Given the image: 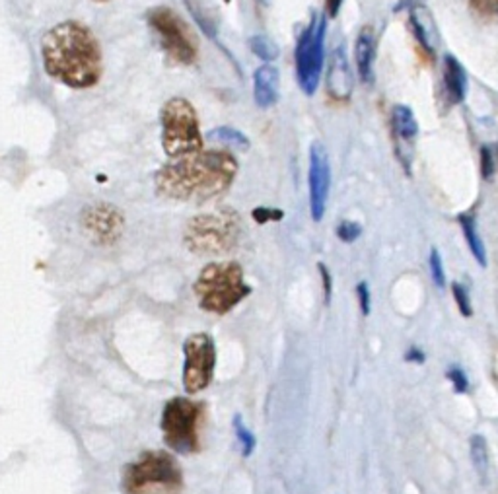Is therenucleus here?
<instances>
[{"label": "nucleus", "instance_id": "nucleus-1", "mask_svg": "<svg viewBox=\"0 0 498 494\" xmlns=\"http://www.w3.org/2000/svg\"><path fill=\"white\" fill-rule=\"evenodd\" d=\"M238 162L226 151H199L172 158L154 177L158 195L173 201L204 203L226 193L236 180Z\"/></svg>", "mask_w": 498, "mask_h": 494}, {"label": "nucleus", "instance_id": "nucleus-2", "mask_svg": "<svg viewBox=\"0 0 498 494\" xmlns=\"http://www.w3.org/2000/svg\"><path fill=\"white\" fill-rule=\"evenodd\" d=\"M45 73L65 86L92 88L102 78V49L96 35L80 22L57 24L42 39Z\"/></svg>", "mask_w": 498, "mask_h": 494}, {"label": "nucleus", "instance_id": "nucleus-3", "mask_svg": "<svg viewBox=\"0 0 498 494\" xmlns=\"http://www.w3.org/2000/svg\"><path fill=\"white\" fill-rule=\"evenodd\" d=\"M193 292L204 312L224 315L232 312L251 294V286L243 279L241 265L236 261H214L203 266Z\"/></svg>", "mask_w": 498, "mask_h": 494}, {"label": "nucleus", "instance_id": "nucleus-4", "mask_svg": "<svg viewBox=\"0 0 498 494\" xmlns=\"http://www.w3.org/2000/svg\"><path fill=\"white\" fill-rule=\"evenodd\" d=\"M121 489L125 494H181L183 473L172 453L150 450L123 467Z\"/></svg>", "mask_w": 498, "mask_h": 494}, {"label": "nucleus", "instance_id": "nucleus-5", "mask_svg": "<svg viewBox=\"0 0 498 494\" xmlns=\"http://www.w3.org/2000/svg\"><path fill=\"white\" fill-rule=\"evenodd\" d=\"M241 234V220L236 211L220 209L199 214L185 226V245L197 255H222L236 247Z\"/></svg>", "mask_w": 498, "mask_h": 494}, {"label": "nucleus", "instance_id": "nucleus-6", "mask_svg": "<svg viewBox=\"0 0 498 494\" xmlns=\"http://www.w3.org/2000/svg\"><path fill=\"white\" fill-rule=\"evenodd\" d=\"M204 405L188 398H172L162 411V436L165 446L181 456L199 452Z\"/></svg>", "mask_w": 498, "mask_h": 494}, {"label": "nucleus", "instance_id": "nucleus-7", "mask_svg": "<svg viewBox=\"0 0 498 494\" xmlns=\"http://www.w3.org/2000/svg\"><path fill=\"white\" fill-rule=\"evenodd\" d=\"M162 146L170 158H181L203 151L199 117L185 97H172L162 107Z\"/></svg>", "mask_w": 498, "mask_h": 494}, {"label": "nucleus", "instance_id": "nucleus-8", "mask_svg": "<svg viewBox=\"0 0 498 494\" xmlns=\"http://www.w3.org/2000/svg\"><path fill=\"white\" fill-rule=\"evenodd\" d=\"M326 34L327 19L326 14H314L306 26L304 32L298 37L296 45V76L302 92L306 96H314L321 71L326 63Z\"/></svg>", "mask_w": 498, "mask_h": 494}, {"label": "nucleus", "instance_id": "nucleus-9", "mask_svg": "<svg viewBox=\"0 0 498 494\" xmlns=\"http://www.w3.org/2000/svg\"><path fill=\"white\" fill-rule=\"evenodd\" d=\"M149 24L160 42L164 53L180 65H193L197 61V42L189 26L173 12L172 8H154L149 14Z\"/></svg>", "mask_w": 498, "mask_h": 494}, {"label": "nucleus", "instance_id": "nucleus-10", "mask_svg": "<svg viewBox=\"0 0 498 494\" xmlns=\"http://www.w3.org/2000/svg\"><path fill=\"white\" fill-rule=\"evenodd\" d=\"M214 367H217V347L209 333H193L183 343V388L189 395L207 390Z\"/></svg>", "mask_w": 498, "mask_h": 494}, {"label": "nucleus", "instance_id": "nucleus-11", "mask_svg": "<svg viewBox=\"0 0 498 494\" xmlns=\"http://www.w3.org/2000/svg\"><path fill=\"white\" fill-rule=\"evenodd\" d=\"M310 211L314 222H321L326 216L329 189H331V164L326 146L314 143L310 148Z\"/></svg>", "mask_w": 498, "mask_h": 494}, {"label": "nucleus", "instance_id": "nucleus-12", "mask_svg": "<svg viewBox=\"0 0 498 494\" xmlns=\"http://www.w3.org/2000/svg\"><path fill=\"white\" fill-rule=\"evenodd\" d=\"M82 228L88 235H90L92 242L107 245L121 238L125 228V219L121 211H117L115 206L97 203L84 209Z\"/></svg>", "mask_w": 498, "mask_h": 494}, {"label": "nucleus", "instance_id": "nucleus-13", "mask_svg": "<svg viewBox=\"0 0 498 494\" xmlns=\"http://www.w3.org/2000/svg\"><path fill=\"white\" fill-rule=\"evenodd\" d=\"M392 131L395 138L397 158L403 162V167L409 172L411 164V148L415 144V138L418 135L417 117L407 105H395L392 110Z\"/></svg>", "mask_w": 498, "mask_h": 494}, {"label": "nucleus", "instance_id": "nucleus-14", "mask_svg": "<svg viewBox=\"0 0 498 494\" xmlns=\"http://www.w3.org/2000/svg\"><path fill=\"white\" fill-rule=\"evenodd\" d=\"M327 92L333 100L345 102L353 94V74H350L345 47L339 45L329 57L327 68Z\"/></svg>", "mask_w": 498, "mask_h": 494}, {"label": "nucleus", "instance_id": "nucleus-15", "mask_svg": "<svg viewBox=\"0 0 498 494\" xmlns=\"http://www.w3.org/2000/svg\"><path fill=\"white\" fill-rule=\"evenodd\" d=\"M409 24H411L417 43L421 45L426 57L431 58V61H434L436 47H438V32H436L434 19L431 16V10L425 8L423 4H415L411 8V18H409Z\"/></svg>", "mask_w": 498, "mask_h": 494}, {"label": "nucleus", "instance_id": "nucleus-16", "mask_svg": "<svg viewBox=\"0 0 498 494\" xmlns=\"http://www.w3.org/2000/svg\"><path fill=\"white\" fill-rule=\"evenodd\" d=\"M280 94V74L279 68L272 65H261L256 74H253V97L261 110H269V107L279 102Z\"/></svg>", "mask_w": 498, "mask_h": 494}, {"label": "nucleus", "instance_id": "nucleus-17", "mask_svg": "<svg viewBox=\"0 0 498 494\" xmlns=\"http://www.w3.org/2000/svg\"><path fill=\"white\" fill-rule=\"evenodd\" d=\"M467 73L464 65L457 61L454 55L444 57V71H442V88H444V97L450 105L462 104L467 94Z\"/></svg>", "mask_w": 498, "mask_h": 494}, {"label": "nucleus", "instance_id": "nucleus-18", "mask_svg": "<svg viewBox=\"0 0 498 494\" xmlns=\"http://www.w3.org/2000/svg\"><path fill=\"white\" fill-rule=\"evenodd\" d=\"M374 61H376V32L372 26L360 29L355 43V63L360 81L370 84L374 81Z\"/></svg>", "mask_w": 498, "mask_h": 494}, {"label": "nucleus", "instance_id": "nucleus-19", "mask_svg": "<svg viewBox=\"0 0 498 494\" xmlns=\"http://www.w3.org/2000/svg\"><path fill=\"white\" fill-rule=\"evenodd\" d=\"M457 222L462 226V232H464V238L470 245V251L475 257V261L479 263L483 269L487 266V250H485V243L483 238L479 234V228H477V220L473 214H460L457 216Z\"/></svg>", "mask_w": 498, "mask_h": 494}, {"label": "nucleus", "instance_id": "nucleus-20", "mask_svg": "<svg viewBox=\"0 0 498 494\" xmlns=\"http://www.w3.org/2000/svg\"><path fill=\"white\" fill-rule=\"evenodd\" d=\"M470 456H471V463L479 475L481 481H487V475H489V446H487V440L481 434H473L470 440Z\"/></svg>", "mask_w": 498, "mask_h": 494}, {"label": "nucleus", "instance_id": "nucleus-21", "mask_svg": "<svg viewBox=\"0 0 498 494\" xmlns=\"http://www.w3.org/2000/svg\"><path fill=\"white\" fill-rule=\"evenodd\" d=\"M209 138L214 143H218V144L234 148V151H248V148H249V138L234 127L214 128V131L209 133Z\"/></svg>", "mask_w": 498, "mask_h": 494}, {"label": "nucleus", "instance_id": "nucleus-22", "mask_svg": "<svg viewBox=\"0 0 498 494\" xmlns=\"http://www.w3.org/2000/svg\"><path fill=\"white\" fill-rule=\"evenodd\" d=\"M232 427H234V432H236V438H238L240 446H241V456H243V458H251V453L256 452V448H257L256 434H253V432L246 427V422H243L241 414H236V417H234Z\"/></svg>", "mask_w": 498, "mask_h": 494}, {"label": "nucleus", "instance_id": "nucleus-23", "mask_svg": "<svg viewBox=\"0 0 498 494\" xmlns=\"http://www.w3.org/2000/svg\"><path fill=\"white\" fill-rule=\"evenodd\" d=\"M249 49H251V53L253 55H257L259 58H263L265 63H271V61H275V58L279 57V45L272 42V39L269 35H263V34H257V35H253L249 39Z\"/></svg>", "mask_w": 498, "mask_h": 494}, {"label": "nucleus", "instance_id": "nucleus-24", "mask_svg": "<svg viewBox=\"0 0 498 494\" xmlns=\"http://www.w3.org/2000/svg\"><path fill=\"white\" fill-rule=\"evenodd\" d=\"M473 16L485 22H496L498 19V0H470Z\"/></svg>", "mask_w": 498, "mask_h": 494}, {"label": "nucleus", "instance_id": "nucleus-25", "mask_svg": "<svg viewBox=\"0 0 498 494\" xmlns=\"http://www.w3.org/2000/svg\"><path fill=\"white\" fill-rule=\"evenodd\" d=\"M428 271H431L433 276V282L436 289H444L446 286V271H444V261H442V255L441 251L433 247L431 253H428Z\"/></svg>", "mask_w": 498, "mask_h": 494}, {"label": "nucleus", "instance_id": "nucleus-26", "mask_svg": "<svg viewBox=\"0 0 498 494\" xmlns=\"http://www.w3.org/2000/svg\"><path fill=\"white\" fill-rule=\"evenodd\" d=\"M452 294H454V300L457 304V310L464 315V318H473V304H471V296L470 290H467V286L462 282H452Z\"/></svg>", "mask_w": 498, "mask_h": 494}, {"label": "nucleus", "instance_id": "nucleus-27", "mask_svg": "<svg viewBox=\"0 0 498 494\" xmlns=\"http://www.w3.org/2000/svg\"><path fill=\"white\" fill-rule=\"evenodd\" d=\"M363 235V226L353 220H343L337 226V238L345 243L356 242Z\"/></svg>", "mask_w": 498, "mask_h": 494}, {"label": "nucleus", "instance_id": "nucleus-28", "mask_svg": "<svg viewBox=\"0 0 498 494\" xmlns=\"http://www.w3.org/2000/svg\"><path fill=\"white\" fill-rule=\"evenodd\" d=\"M446 378H448V382L452 383V388H454L456 393H465L467 390H470V378H467V374L460 367L448 368Z\"/></svg>", "mask_w": 498, "mask_h": 494}, {"label": "nucleus", "instance_id": "nucleus-29", "mask_svg": "<svg viewBox=\"0 0 498 494\" xmlns=\"http://www.w3.org/2000/svg\"><path fill=\"white\" fill-rule=\"evenodd\" d=\"M253 220L259 224H267V222H279L285 219V212L280 209H267V206H259V209H253L251 212Z\"/></svg>", "mask_w": 498, "mask_h": 494}, {"label": "nucleus", "instance_id": "nucleus-30", "mask_svg": "<svg viewBox=\"0 0 498 494\" xmlns=\"http://www.w3.org/2000/svg\"><path fill=\"white\" fill-rule=\"evenodd\" d=\"M494 154L489 146H483L481 148V174L485 180H491L493 174H494Z\"/></svg>", "mask_w": 498, "mask_h": 494}, {"label": "nucleus", "instance_id": "nucleus-31", "mask_svg": "<svg viewBox=\"0 0 498 494\" xmlns=\"http://www.w3.org/2000/svg\"><path fill=\"white\" fill-rule=\"evenodd\" d=\"M356 296H358V305H360V312L363 315H370V305H372V296H370V289H368V282H358L356 284Z\"/></svg>", "mask_w": 498, "mask_h": 494}, {"label": "nucleus", "instance_id": "nucleus-32", "mask_svg": "<svg viewBox=\"0 0 498 494\" xmlns=\"http://www.w3.org/2000/svg\"><path fill=\"white\" fill-rule=\"evenodd\" d=\"M318 271H319V276H321V284H324V300L329 305L331 296H333V279H331V273H329L326 263H318Z\"/></svg>", "mask_w": 498, "mask_h": 494}, {"label": "nucleus", "instance_id": "nucleus-33", "mask_svg": "<svg viewBox=\"0 0 498 494\" xmlns=\"http://www.w3.org/2000/svg\"><path fill=\"white\" fill-rule=\"evenodd\" d=\"M405 362L411 364H425L426 362V354L418 349V347H411L405 352Z\"/></svg>", "mask_w": 498, "mask_h": 494}, {"label": "nucleus", "instance_id": "nucleus-34", "mask_svg": "<svg viewBox=\"0 0 498 494\" xmlns=\"http://www.w3.org/2000/svg\"><path fill=\"white\" fill-rule=\"evenodd\" d=\"M341 6H343V0H327V16L335 18L341 12Z\"/></svg>", "mask_w": 498, "mask_h": 494}, {"label": "nucleus", "instance_id": "nucleus-35", "mask_svg": "<svg viewBox=\"0 0 498 494\" xmlns=\"http://www.w3.org/2000/svg\"><path fill=\"white\" fill-rule=\"evenodd\" d=\"M415 4H418V0H397V4L394 6V12H403V10H411Z\"/></svg>", "mask_w": 498, "mask_h": 494}, {"label": "nucleus", "instance_id": "nucleus-36", "mask_svg": "<svg viewBox=\"0 0 498 494\" xmlns=\"http://www.w3.org/2000/svg\"><path fill=\"white\" fill-rule=\"evenodd\" d=\"M493 154H494V164L498 166V146H496V151H494Z\"/></svg>", "mask_w": 498, "mask_h": 494}, {"label": "nucleus", "instance_id": "nucleus-37", "mask_svg": "<svg viewBox=\"0 0 498 494\" xmlns=\"http://www.w3.org/2000/svg\"><path fill=\"white\" fill-rule=\"evenodd\" d=\"M261 3H263V4H267V3H269V0H261Z\"/></svg>", "mask_w": 498, "mask_h": 494}]
</instances>
